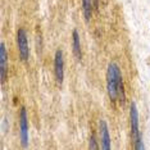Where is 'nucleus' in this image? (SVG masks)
<instances>
[{"label": "nucleus", "instance_id": "1", "mask_svg": "<svg viewBox=\"0 0 150 150\" xmlns=\"http://www.w3.org/2000/svg\"><path fill=\"white\" fill-rule=\"evenodd\" d=\"M107 86L108 94L112 100H115L117 96H122L125 99L123 94V82H122V74L119 71V67L115 63H110L108 66L107 71Z\"/></svg>", "mask_w": 150, "mask_h": 150}, {"label": "nucleus", "instance_id": "2", "mask_svg": "<svg viewBox=\"0 0 150 150\" xmlns=\"http://www.w3.org/2000/svg\"><path fill=\"white\" fill-rule=\"evenodd\" d=\"M129 117H131V131L132 136L135 139V148L136 149H144V145L141 144V136L139 131V112L136 108V104H131V112H129Z\"/></svg>", "mask_w": 150, "mask_h": 150}, {"label": "nucleus", "instance_id": "3", "mask_svg": "<svg viewBox=\"0 0 150 150\" xmlns=\"http://www.w3.org/2000/svg\"><path fill=\"white\" fill-rule=\"evenodd\" d=\"M19 135H21L22 146L27 148L28 145V122H27V112L25 108L21 109V114H19Z\"/></svg>", "mask_w": 150, "mask_h": 150}, {"label": "nucleus", "instance_id": "4", "mask_svg": "<svg viewBox=\"0 0 150 150\" xmlns=\"http://www.w3.org/2000/svg\"><path fill=\"white\" fill-rule=\"evenodd\" d=\"M17 41H18V50H19V55H21L22 60H27L28 59V55H30V49H28V44H27L26 31L23 28L18 30Z\"/></svg>", "mask_w": 150, "mask_h": 150}, {"label": "nucleus", "instance_id": "5", "mask_svg": "<svg viewBox=\"0 0 150 150\" xmlns=\"http://www.w3.org/2000/svg\"><path fill=\"white\" fill-rule=\"evenodd\" d=\"M55 76L59 85L63 83L64 78V63H63V53L62 50H57L55 53Z\"/></svg>", "mask_w": 150, "mask_h": 150}, {"label": "nucleus", "instance_id": "6", "mask_svg": "<svg viewBox=\"0 0 150 150\" xmlns=\"http://www.w3.org/2000/svg\"><path fill=\"white\" fill-rule=\"evenodd\" d=\"M100 135H101V142H103V149L109 150L110 149V136H109L107 122L104 119L100 121Z\"/></svg>", "mask_w": 150, "mask_h": 150}, {"label": "nucleus", "instance_id": "7", "mask_svg": "<svg viewBox=\"0 0 150 150\" xmlns=\"http://www.w3.org/2000/svg\"><path fill=\"white\" fill-rule=\"evenodd\" d=\"M6 50H5V44H0V69H1V82L5 80V72H6Z\"/></svg>", "mask_w": 150, "mask_h": 150}, {"label": "nucleus", "instance_id": "8", "mask_svg": "<svg viewBox=\"0 0 150 150\" xmlns=\"http://www.w3.org/2000/svg\"><path fill=\"white\" fill-rule=\"evenodd\" d=\"M73 53L77 59H81V45H80V36L77 30L73 31Z\"/></svg>", "mask_w": 150, "mask_h": 150}, {"label": "nucleus", "instance_id": "9", "mask_svg": "<svg viewBox=\"0 0 150 150\" xmlns=\"http://www.w3.org/2000/svg\"><path fill=\"white\" fill-rule=\"evenodd\" d=\"M82 5H83L85 18H86V21H88L91 16V0H82Z\"/></svg>", "mask_w": 150, "mask_h": 150}, {"label": "nucleus", "instance_id": "10", "mask_svg": "<svg viewBox=\"0 0 150 150\" xmlns=\"http://www.w3.org/2000/svg\"><path fill=\"white\" fill-rule=\"evenodd\" d=\"M90 148H91V149H98V145L95 144V139H94V137L90 139Z\"/></svg>", "mask_w": 150, "mask_h": 150}]
</instances>
